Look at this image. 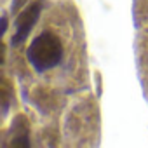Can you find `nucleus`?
<instances>
[{"instance_id": "2", "label": "nucleus", "mask_w": 148, "mask_h": 148, "mask_svg": "<svg viewBox=\"0 0 148 148\" xmlns=\"http://www.w3.org/2000/svg\"><path fill=\"white\" fill-rule=\"evenodd\" d=\"M42 12V4L40 2H35L32 4L26 11H23V14L18 18L16 21V33L12 37V44H21L26 40L28 33L32 32V28L35 26V23L38 21V16Z\"/></svg>"}, {"instance_id": "4", "label": "nucleus", "mask_w": 148, "mask_h": 148, "mask_svg": "<svg viewBox=\"0 0 148 148\" xmlns=\"http://www.w3.org/2000/svg\"><path fill=\"white\" fill-rule=\"evenodd\" d=\"M5 32H7V16L4 14V16H2V35H4Z\"/></svg>"}, {"instance_id": "1", "label": "nucleus", "mask_w": 148, "mask_h": 148, "mask_svg": "<svg viewBox=\"0 0 148 148\" xmlns=\"http://www.w3.org/2000/svg\"><path fill=\"white\" fill-rule=\"evenodd\" d=\"M26 56L37 71H45L59 64L63 58V44L54 33L44 32L30 44Z\"/></svg>"}, {"instance_id": "3", "label": "nucleus", "mask_w": 148, "mask_h": 148, "mask_svg": "<svg viewBox=\"0 0 148 148\" xmlns=\"http://www.w3.org/2000/svg\"><path fill=\"white\" fill-rule=\"evenodd\" d=\"M18 122H19V125H16V134L12 138V145L14 146H28L30 141H28V125H26V120L23 117H18Z\"/></svg>"}]
</instances>
